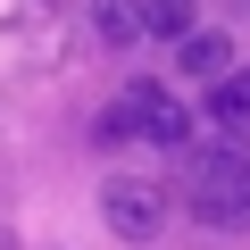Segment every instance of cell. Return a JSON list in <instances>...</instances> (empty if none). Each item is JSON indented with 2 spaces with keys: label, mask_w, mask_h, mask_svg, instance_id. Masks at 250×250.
Wrapping results in <instances>:
<instances>
[{
  "label": "cell",
  "mask_w": 250,
  "mask_h": 250,
  "mask_svg": "<svg viewBox=\"0 0 250 250\" xmlns=\"http://www.w3.org/2000/svg\"><path fill=\"white\" fill-rule=\"evenodd\" d=\"M92 134L100 142H159V150H184L192 142V108L159 83H125L100 117H92Z\"/></svg>",
  "instance_id": "cell-1"
},
{
  "label": "cell",
  "mask_w": 250,
  "mask_h": 250,
  "mask_svg": "<svg viewBox=\"0 0 250 250\" xmlns=\"http://www.w3.org/2000/svg\"><path fill=\"white\" fill-rule=\"evenodd\" d=\"M192 217L208 233H250V142L192 159Z\"/></svg>",
  "instance_id": "cell-2"
},
{
  "label": "cell",
  "mask_w": 250,
  "mask_h": 250,
  "mask_svg": "<svg viewBox=\"0 0 250 250\" xmlns=\"http://www.w3.org/2000/svg\"><path fill=\"white\" fill-rule=\"evenodd\" d=\"M100 217H108V233H125V242H159V233H167V192L142 184V175H117V184H100Z\"/></svg>",
  "instance_id": "cell-3"
},
{
  "label": "cell",
  "mask_w": 250,
  "mask_h": 250,
  "mask_svg": "<svg viewBox=\"0 0 250 250\" xmlns=\"http://www.w3.org/2000/svg\"><path fill=\"white\" fill-rule=\"evenodd\" d=\"M92 34H100L108 50H134V42H150V25H142V9H134V0H92Z\"/></svg>",
  "instance_id": "cell-4"
},
{
  "label": "cell",
  "mask_w": 250,
  "mask_h": 250,
  "mask_svg": "<svg viewBox=\"0 0 250 250\" xmlns=\"http://www.w3.org/2000/svg\"><path fill=\"white\" fill-rule=\"evenodd\" d=\"M175 67L225 83V75H233V42H225V34H192V42H175Z\"/></svg>",
  "instance_id": "cell-5"
},
{
  "label": "cell",
  "mask_w": 250,
  "mask_h": 250,
  "mask_svg": "<svg viewBox=\"0 0 250 250\" xmlns=\"http://www.w3.org/2000/svg\"><path fill=\"white\" fill-rule=\"evenodd\" d=\"M208 117L225 125V134H242V125H250V67H233V75L208 92Z\"/></svg>",
  "instance_id": "cell-6"
},
{
  "label": "cell",
  "mask_w": 250,
  "mask_h": 250,
  "mask_svg": "<svg viewBox=\"0 0 250 250\" xmlns=\"http://www.w3.org/2000/svg\"><path fill=\"white\" fill-rule=\"evenodd\" d=\"M134 9H142V25L167 34V42H192V34H200V25H192V0H134Z\"/></svg>",
  "instance_id": "cell-7"
}]
</instances>
